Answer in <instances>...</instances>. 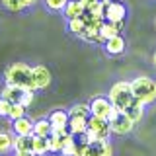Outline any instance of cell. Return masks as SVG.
I'll use <instances>...</instances> for the list:
<instances>
[{
    "instance_id": "cell-1",
    "label": "cell",
    "mask_w": 156,
    "mask_h": 156,
    "mask_svg": "<svg viewBox=\"0 0 156 156\" xmlns=\"http://www.w3.org/2000/svg\"><path fill=\"white\" fill-rule=\"evenodd\" d=\"M4 82L10 86L22 88V90H31L35 92V86H33L31 80V66L26 65V62H14L6 68L4 72Z\"/></svg>"
},
{
    "instance_id": "cell-2",
    "label": "cell",
    "mask_w": 156,
    "mask_h": 156,
    "mask_svg": "<svg viewBox=\"0 0 156 156\" xmlns=\"http://www.w3.org/2000/svg\"><path fill=\"white\" fill-rule=\"evenodd\" d=\"M131 84V92H133V98L139 104L146 105H152L156 101V84L152 78L148 76H136L129 82Z\"/></svg>"
},
{
    "instance_id": "cell-3",
    "label": "cell",
    "mask_w": 156,
    "mask_h": 156,
    "mask_svg": "<svg viewBox=\"0 0 156 156\" xmlns=\"http://www.w3.org/2000/svg\"><path fill=\"white\" fill-rule=\"evenodd\" d=\"M107 98H109L111 105H113L119 113H125L127 107L136 101L133 98V92H131V84L125 82V80L115 82V84L109 88V96H107Z\"/></svg>"
},
{
    "instance_id": "cell-4",
    "label": "cell",
    "mask_w": 156,
    "mask_h": 156,
    "mask_svg": "<svg viewBox=\"0 0 156 156\" xmlns=\"http://www.w3.org/2000/svg\"><path fill=\"white\" fill-rule=\"evenodd\" d=\"M82 156H113V146L109 139H96L92 143H84V152Z\"/></svg>"
},
{
    "instance_id": "cell-5",
    "label": "cell",
    "mask_w": 156,
    "mask_h": 156,
    "mask_svg": "<svg viewBox=\"0 0 156 156\" xmlns=\"http://www.w3.org/2000/svg\"><path fill=\"white\" fill-rule=\"evenodd\" d=\"M135 129V121L129 119L125 113H119L113 121H109V133L115 136H125Z\"/></svg>"
},
{
    "instance_id": "cell-6",
    "label": "cell",
    "mask_w": 156,
    "mask_h": 156,
    "mask_svg": "<svg viewBox=\"0 0 156 156\" xmlns=\"http://www.w3.org/2000/svg\"><path fill=\"white\" fill-rule=\"evenodd\" d=\"M31 80H33V86H35V92H37V90H47L51 86L53 76L47 66L37 65V66H31Z\"/></svg>"
},
{
    "instance_id": "cell-7",
    "label": "cell",
    "mask_w": 156,
    "mask_h": 156,
    "mask_svg": "<svg viewBox=\"0 0 156 156\" xmlns=\"http://www.w3.org/2000/svg\"><path fill=\"white\" fill-rule=\"evenodd\" d=\"M111 101L109 98L105 96H98L94 100H90L88 104V109H90V115H96V117H101V119L107 121V115H109V109H111Z\"/></svg>"
},
{
    "instance_id": "cell-8",
    "label": "cell",
    "mask_w": 156,
    "mask_h": 156,
    "mask_svg": "<svg viewBox=\"0 0 156 156\" xmlns=\"http://www.w3.org/2000/svg\"><path fill=\"white\" fill-rule=\"evenodd\" d=\"M88 131H92L98 139H109V123L101 117L88 115Z\"/></svg>"
},
{
    "instance_id": "cell-9",
    "label": "cell",
    "mask_w": 156,
    "mask_h": 156,
    "mask_svg": "<svg viewBox=\"0 0 156 156\" xmlns=\"http://www.w3.org/2000/svg\"><path fill=\"white\" fill-rule=\"evenodd\" d=\"M125 18H127L125 4L113 2V0H111L109 8H107L105 14H104V20H105V22H113V23H125Z\"/></svg>"
},
{
    "instance_id": "cell-10",
    "label": "cell",
    "mask_w": 156,
    "mask_h": 156,
    "mask_svg": "<svg viewBox=\"0 0 156 156\" xmlns=\"http://www.w3.org/2000/svg\"><path fill=\"white\" fill-rule=\"evenodd\" d=\"M125 49H127V41H125V37L121 35V33H119V35H113V37H109V39H105V41H104V51L107 53V55H111V57L123 55Z\"/></svg>"
},
{
    "instance_id": "cell-11",
    "label": "cell",
    "mask_w": 156,
    "mask_h": 156,
    "mask_svg": "<svg viewBox=\"0 0 156 156\" xmlns=\"http://www.w3.org/2000/svg\"><path fill=\"white\" fill-rule=\"evenodd\" d=\"M51 123V131H66V123H68V111L65 109H55L51 111V115L47 117Z\"/></svg>"
},
{
    "instance_id": "cell-12",
    "label": "cell",
    "mask_w": 156,
    "mask_h": 156,
    "mask_svg": "<svg viewBox=\"0 0 156 156\" xmlns=\"http://www.w3.org/2000/svg\"><path fill=\"white\" fill-rule=\"evenodd\" d=\"M88 117H68V123H66V131L72 136H80L86 133L88 129Z\"/></svg>"
},
{
    "instance_id": "cell-13",
    "label": "cell",
    "mask_w": 156,
    "mask_h": 156,
    "mask_svg": "<svg viewBox=\"0 0 156 156\" xmlns=\"http://www.w3.org/2000/svg\"><path fill=\"white\" fill-rule=\"evenodd\" d=\"M12 133L20 136V135H31L33 133V121L29 117H20V119H14L12 121Z\"/></svg>"
},
{
    "instance_id": "cell-14",
    "label": "cell",
    "mask_w": 156,
    "mask_h": 156,
    "mask_svg": "<svg viewBox=\"0 0 156 156\" xmlns=\"http://www.w3.org/2000/svg\"><path fill=\"white\" fill-rule=\"evenodd\" d=\"M62 14H65L66 20L80 18L82 14H84V6L80 4V0H66L65 8H62Z\"/></svg>"
},
{
    "instance_id": "cell-15",
    "label": "cell",
    "mask_w": 156,
    "mask_h": 156,
    "mask_svg": "<svg viewBox=\"0 0 156 156\" xmlns=\"http://www.w3.org/2000/svg\"><path fill=\"white\" fill-rule=\"evenodd\" d=\"M31 146H33V135H20V136H14L12 148L16 150V152H31Z\"/></svg>"
},
{
    "instance_id": "cell-16",
    "label": "cell",
    "mask_w": 156,
    "mask_h": 156,
    "mask_svg": "<svg viewBox=\"0 0 156 156\" xmlns=\"http://www.w3.org/2000/svg\"><path fill=\"white\" fill-rule=\"evenodd\" d=\"M121 29H123V23H113V22H101V26H100V35L101 39H109V37H113V35H119L121 33Z\"/></svg>"
},
{
    "instance_id": "cell-17",
    "label": "cell",
    "mask_w": 156,
    "mask_h": 156,
    "mask_svg": "<svg viewBox=\"0 0 156 156\" xmlns=\"http://www.w3.org/2000/svg\"><path fill=\"white\" fill-rule=\"evenodd\" d=\"M78 37L86 43H104V39L100 35V27L96 26H84V29H82V33Z\"/></svg>"
},
{
    "instance_id": "cell-18",
    "label": "cell",
    "mask_w": 156,
    "mask_h": 156,
    "mask_svg": "<svg viewBox=\"0 0 156 156\" xmlns=\"http://www.w3.org/2000/svg\"><path fill=\"white\" fill-rule=\"evenodd\" d=\"M0 2L10 12H22V10L31 8L33 4H37V0H0Z\"/></svg>"
},
{
    "instance_id": "cell-19",
    "label": "cell",
    "mask_w": 156,
    "mask_h": 156,
    "mask_svg": "<svg viewBox=\"0 0 156 156\" xmlns=\"http://www.w3.org/2000/svg\"><path fill=\"white\" fill-rule=\"evenodd\" d=\"M22 94H23L22 88H16V86L6 84V86L2 88V92H0V98L8 100L10 104H20V100H22Z\"/></svg>"
},
{
    "instance_id": "cell-20",
    "label": "cell",
    "mask_w": 156,
    "mask_h": 156,
    "mask_svg": "<svg viewBox=\"0 0 156 156\" xmlns=\"http://www.w3.org/2000/svg\"><path fill=\"white\" fill-rule=\"evenodd\" d=\"M31 152L37 154V156H47V152H49V136H35L33 135Z\"/></svg>"
},
{
    "instance_id": "cell-21",
    "label": "cell",
    "mask_w": 156,
    "mask_h": 156,
    "mask_svg": "<svg viewBox=\"0 0 156 156\" xmlns=\"http://www.w3.org/2000/svg\"><path fill=\"white\" fill-rule=\"evenodd\" d=\"M125 115L129 117V119H133L135 123H139V121L144 117V105L139 104V101H135V104H131V105L125 109Z\"/></svg>"
},
{
    "instance_id": "cell-22",
    "label": "cell",
    "mask_w": 156,
    "mask_h": 156,
    "mask_svg": "<svg viewBox=\"0 0 156 156\" xmlns=\"http://www.w3.org/2000/svg\"><path fill=\"white\" fill-rule=\"evenodd\" d=\"M35 136H49L51 135V123H49V119H37L33 121V133Z\"/></svg>"
},
{
    "instance_id": "cell-23",
    "label": "cell",
    "mask_w": 156,
    "mask_h": 156,
    "mask_svg": "<svg viewBox=\"0 0 156 156\" xmlns=\"http://www.w3.org/2000/svg\"><path fill=\"white\" fill-rule=\"evenodd\" d=\"M12 144H14V135H10V131H0V154L10 152Z\"/></svg>"
},
{
    "instance_id": "cell-24",
    "label": "cell",
    "mask_w": 156,
    "mask_h": 156,
    "mask_svg": "<svg viewBox=\"0 0 156 156\" xmlns=\"http://www.w3.org/2000/svg\"><path fill=\"white\" fill-rule=\"evenodd\" d=\"M88 115H90L88 104H76L68 109V117H88Z\"/></svg>"
},
{
    "instance_id": "cell-25",
    "label": "cell",
    "mask_w": 156,
    "mask_h": 156,
    "mask_svg": "<svg viewBox=\"0 0 156 156\" xmlns=\"http://www.w3.org/2000/svg\"><path fill=\"white\" fill-rule=\"evenodd\" d=\"M82 29H84V20H82V16L68 20V31H70L72 35H80Z\"/></svg>"
},
{
    "instance_id": "cell-26",
    "label": "cell",
    "mask_w": 156,
    "mask_h": 156,
    "mask_svg": "<svg viewBox=\"0 0 156 156\" xmlns=\"http://www.w3.org/2000/svg\"><path fill=\"white\" fill-rule=\"evenodd\" d=\"M26 115V107H23L22 104H12L10 105V111H8V119H20V117Z\"/></svg>"
},
{
    "instance_id": "cell-27",
    "label": "cell",
    "mask_w": 156,
    "mask_h": 156,
    "mask_svg": "<svg viewBox=\"0 0 156 156\" xmlns=\"http://www.w3.org/2000/svg\"><path fill=\"white\" fill-rule=\"evenodd\" d=\"M43 2H45V6L51 10V12H62L66 0H43Z\"/></svg>"
},
{
    "instance_id": "cell-28",
    "label": "cell",
    "mask_w": 156,
    "mask_h": 156,
    "mask_svg": "<svg viewBox=\"0 0 156 156\" xmlns=\"http://www.w3.org/2000/svg\"><path fill=\"white\" fill-rule=\"evenodd\" d=\"M33 100H35V92H31V90H23V94H22V100H20V104H22L23 107H29L33 104Z\"/></svg>"
},
{
    "instance_id": "cell-29",
    "label": "cell",
    "mask_w": 156,
    "mask_h": 156,
    "mask_svg": "<svg viewBox=\"0 0 156 156\" xmlns=\"http://www.w3.org/2000/svg\"><path fill=\"white\" fill-rule=\"evenodd\" d=\"M10 101L4 100V98H0V117H8V111H10Z\"/></svg>"
},
{
    "instance_id": "cell-30",
    "label": "cell",
    "mask_w": 156,
    "mask_h": 156,
    "mask_svg": "<svg viewBox=\"0 0 156 156\" xmlns=\"http://www.w3.org/2000/svg\"><path fill=\"white\" fill-rule=\"evenodd\" d=\"M100 0H80V4L84 6V10H88V8H92L94 4H98Z\"/></svg>"
},
{
    "instance_id": "cell-31",
    "label": "cell",
    "mask_w": 156,
    "mask_h": 156,
    "mask_svg": "<svg viewBox=\"0 0 156 156\" xmlns=\"http://www.w3.org/2000/svg\"><path fill=\"white\" fill-rule=\"evenodd\" d=\"M117 115H119V111H117L115 107H111V109H109V115H107V123H109V121H113Z\"/></svg>"
},
{
    "instance_id": "cell-32",
    "label": "cell",
    "mask_w": 156,
    "mask_h": 156,
    "mask_svg": "<svg viewBox=\"0 0 156 156\" xmlns=\"http://www.w3.org/2000/svg\"><path fill=\"white\" fill-rule=\"evenodd\" d=\"M14 156H35V154H33V152H16Z\"/></svg>"
},
{
    "instance_id": "cell-33",
    "label": "cell",
    "mask_w": 156,
    "mask_h": 156,
    "mask_svg": "<svg viewBox=\"0 0 156 156\" xmlns=\"http://www.w3.org/2000/svg\"><path fill=\"white\" fill-rule=\"evenodd\" d=\"M152 65L156 66V51H154V55H152Z\"/></svg>"
},
{
    "instance_id": "cell-34",
    "label": "cell",
    "mask_w": 156,
    "mask_h": 156,
    "mask_svg": "<svg viewBox=\"0 0 156 156\" xmlns=\"http://www.w3.org/2000/svg\"><path fill=\"white\" fill-rule=\"evenodd\" d=\"M154 26H156V22H154Z\"/></svg>"
},
{
    "instance_id": "cell-35",
    "label": "cell",
    "mask_w": 156,
    "mask_h": 156,
    "mask_svg": "<svg viewBox=\"0 0 156 156\" xmlns=\"http://www.w3.org/2000/svg\"><path fill=\"white\" fill-rule=\"evenodd\" d=\"M154 84H156V80H154Z\"/></svg>"
},
{
    "instance_id": "cell-36",
    "label": "cell",
    "mask_w": 156,
    "mask_h": 156,
    "mask_svg": "<svg viewBox=\"0 0 156 156\" xmlns=\"http://www.w3.org/2000/svg\"><path fill=\"white\" fill-rule=\"evenodd\" d=\"M35 156H37V154H35Z\"/></svg>"
}]
</instances>
